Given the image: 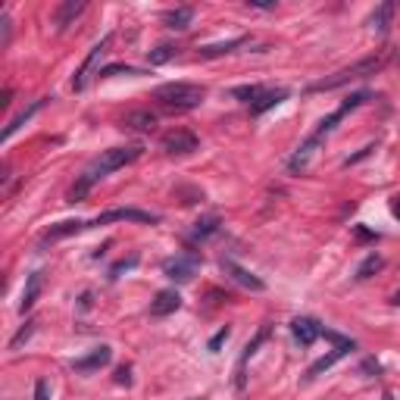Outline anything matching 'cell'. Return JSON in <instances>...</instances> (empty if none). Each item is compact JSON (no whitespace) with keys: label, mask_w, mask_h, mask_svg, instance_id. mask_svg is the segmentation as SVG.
Segmentation results:
<instances>
[{"label":"cell","mask_w":400,"mask_h":400,"mask_svg":"<svg viewBox=\"0 0 400 400\" xmlns=\"http://www.w3.org/2000/svg\"><path fill=\"white\" fill-rule=\"evenodd\" d=\"M141 153H144V144H141V141L125 144V148H110V150H103L97 159H91V163L85 166V172L78 176V182L69 188L66 200H69V203H78V200H85V197L91 194V188H94V185L100 182V178H106L110 172H116V169H122V166L135 163Z\"/></svg>","instance_id":"1"},{"label":"cell","mask_w":400,"mask_h":400,"mask_svg":"<svg viewBox=\"0 0 400 400\" xmlns=\"http://www.w3.org/2000/svg\"><path fill=\"white\" fill-rule=\"evenodd\" d=\"M369 97H372L369 91H357V94H350V97L344 100L341 106H338L335 113H329V116H325L322 122L316 125V131H313V135L306 138V141L300 144V148H297L294 153H291V159H288V169H291V172H300V169H306V163H310V157H313V153H316V148H319V144H322L325 138H329L331 131L338 129V122H341V119L348 116V113H353V110H357V106H363V103H366V100H369Z\"/></svg>","instance_id":"2"},{"label":"cell","mask_w":400,"mask_h":400,"mask_svg":"<svg viewBox=\"0 0 400 400\" xmlns=\"http://www.w3.org/2000/svg\"><path fill=\"white\" fill-rule=\"evenodd\" d=\"M385 63H388V50H378V53H372V57H363V59H357V63H350V66H344V69H338V72H331V76L313 82L306 91L344 88V85H350V82H359V78H369V76H376V72H382Z\"/></svg>","instance_id":"3"},{"label":"cell","mask_w":400,"mask_h":400,"mask_svg":"<svg viewBox=\"0 0 400 400\" xmlns=\"http://www.w3.org/2000/svg\"><path fill=\"white\" fill-rule=\"evenodd\" d=\"M206 97V88L203 85H194V82H169V85H159L153 91V100H157L163 110L169 113H188V110H197Z\"/></svg>","instance_id":"4"},{"label":"cell","mask_w":400,"mask_h":400,"mask_svg":"<svg viewBox=\"0 0 400 400\" xmlns=\"http://www.w3.org/2000/svg\"><path fill=\"white\" fill-rule=\"evenodd\" d=\"M110 222H141V225H157L159 216H153L148 210H138V206H116V210H106L100 216L88 219V229H97V225H110Z\"/></svg>","instance_id":"5"},{"label":"cell","mask_w":400,"mask_h":400,"mask_svg":"<svg viewBox=\"0 0 400 400\" xmlns=\"http://www.w3.org/2000/svg\"><path fill=\"white\" fill-rule=\"evenodd\" d=\"M269 335H272V325H269V322H263V325L257 329V335H253L250 341L244 344L241 357H238V366H235V388H238V391L248 388V363L253 359V353H257L266 341H269Z\"/></svg>","instance_id":"6"},{"label":"cell","mask_w":400,"mask_h":400,"mask_svg":"<svg viewBox=\"0 0 400 400\" xmlns=\"http://www.w3.org/2000/svg\"><path fill=\"white\" fill-rule=\"evenodd\" d=\"M197 269H200V257H197L194 250L178 253V257L163 259V276H166V278H172V282H178V285L191 282V278L197 276Z\"/></svg>","instance_id":"7"},{"label":"cell","mask_w":400,"mask_h":400,"mask_svg":"<svg viewBox=\"0 0 400 400\" xmlns=\"http://www.w3.org/2000/svg\"><path fill=\"white\" fill-rule=\"evenodd\" d=\"M159 148L169 153V157H188V153H194L200 148V141H197L194 131L172 129V131H166V135L159 138Z\"/></svg>","instance_id":"8"},{"label":"cell","mask_w":400,"mask_h":400,"mask_svg":"<svg viewBox=\"0 0 400 400\" xmlns=\"http://www.w3.org/2000/svg\"><path fill=\"white\" fill-rule=\"evenodd\" d=\"M110 44H113V35H103V38H100V41L94 44V48L88 50V57L82 59V66H78V69H76V76H72V91H85V88H88V78L94 76V66H97V59L103 57V50L110 48Z\"/></svg>","instance_id":"9"},{"label":"cell","mask_w":400,"mask_h":400,"mask_svg":"<svg viewBox=\"0 0 400 400\" xmlns=\"http://www.w3.org/2000/svg\"><path fill=\"white\" fill-rule=\"evenodd\" d=\"M322 322L313 316H297L291 319V335H294V341L300 344V348H313V344L322 338Z\"/></svg>","instance_id":"10"},{"label":"cell","mask_w":400,"mask_h":400,"mask_svg":"<svg viewBox=\"0 0 400 400\" xmlns=\"http://www.w3.org/2000/svg\"><path fill=\"white\" fill-rule=\"evenodd\" d=\"M85 229H88V219H66V222L50 225V229L44 231L41 238H38V250H44V248H48V244H53V241H63V238L78 235V231H85Z\"/></svg>","instance_id":"11"},{"label":"cell","mask_w":400,"mask_h":400,"mask_svg":"<svg viewBox=\"0 0 400 400\" xmlns=\"http://www.w3.org/2000/svg\"><path fill=\"white\" fill-rule=\"evenodd\" d=\"M350 350H357V341H350V338H344L341 344H335V350H331V353H325V357H319L316 363H313L310 369H306V378H310V382H313V378H319V376H322V372H329L331 366H335L341 357H348Z\"/></svg>","instance_id":"12"},{"label":"cell","mask_w":400,"mask_h":400,"mask_svg":"<svg viewBox=\"0 0 400 400\" xmlns=\"http://www.w3.org/2000/svg\"><path fill=\"white\" fill-rule=\"evenodd\" d=\"M110 359H113V348H110V344H100V348H94L91 353H85V357L72 359V369L82 372V376H88V372L103 369V366L110 363Z\"/></svg>","instance_id":"13"},{"label":"cell","mask_w":400,"mask_h":400,"mask_svg":"<svg viewBox=\"0 0 400 400\" xmlns=\"http://www.w3.org/2000/svg\"><path fill=\"white\" fill-rule=\"evenodd\" d=\"M222 272L231 278V282H238L241 288H248V291H257V294H259V291H266V282H263V278L253 276V272L244 269V266H238L235 259H222Z\"/></svg>","instance_id":"14"},{"label":"cell","mask_w":400,"mask_h":400,"mask_svg":"<svg viewBox=\"0 0 400 400\" xmlns=\"http://www.w3.org/2000/svg\"><path fill=\"white\" fill-rule=\"evenodd\" d=\"M85 10H88L85 0H63V3L53 10V25H57V31H66L69 25H76V19L82 16Z\"/></svg>","instance_id":"15"},{"label":"cell","mask_w":400,"mask_h":400,"mask_svg":"<svg viewBox=\"0 0 400 400\" xmlns=\"http://www.w3.org/2000/svg\"><path fill=\"white\" fill-rule=\"evenodd\" d=\"M248 44H250V35H238V38H229V41L206 44V48L197 50V57L200 59H219V57H225V53H235V50L248 48Z\"/></svg>","instance_id":"16"},{"label":"cell","mask_w":400,"mask_h":400,"mask_svg":"<svg viewBox=\"0 0 400 400\" xmlns=\"http://www.w3.org/2000/svg\"><path fill=\"white\" fill-rule=\"evenodd\" d=\"M41 291H44V272H38V269L29 272V278H25V288H22V300H19V313H22V316L38 303Z\"/></svg>","instance_id":"17"},{"label":"cell","mask_w":400,"mask_h":400,"mask_svg":"<svg viewBox=\"0 0 400 400\" xmlns=\"http://www.w3.org/2000/svg\"><path fill=\"white\" fill-rule=\"evenodd\" d=\"M182 306V297H178L176 288H166V291H157V297L150 300V316L163 319V316H172V313Z\"/></svg>","instance_id":"18"},{"label":"cell","mask_w":400,"mask_h":400,"mask_svg":"<svg viewBox=\"0 0 400 400\" xmlns=\"http://www.w3.org/2000/svg\"><path fill=\"white\" fill-rule=\"evenodd\" d=\"M288 97H291V91H288V88H266L263 94H259V97L250 103V116H263L266 110L278 106L282 100H288Z\"/></svg>","instance_id":"19"},{"label":"cell","mask_w":400,"mask_h":400,"mask_svg":"<svg viewBox=\"0 0 400 400\" xmlns=\"http://www.w3.org/2000/svg\"><path fill=\"white\" fill-rule=\"evenodd\" d=\"M222 229V216H216V213H206V216H200L197 222H194V229H191V235H188V241H206V238H213L216 231Z\"/></svg>","instance_id":"20"},{"label":"cell","mask_w":400,"mask_h":400,"mask_svg":"<svg viewBox=\"0 0 400 400\" xmlns=\"http://www.w3.org/2000/svg\"><path fill=\"white\" fill-rule=\"evenodd\" d=\"M157 122L159 119L153 110H131L122 116V129H131V131H153Z\"/></svg>","instance_id":"21"},{"label":"cell","mask_w":400,"mask_h":400,"mask_svg":"<svg viewBox=\"0 0 400 400\" xmlns=\"http://www.w3.org/2000/svg\"><path fill=\"white\" fill-rule=\"evenodd\" d=\"M48 100H50V97H41V100H31V103H29V106H25V110H22V113H16V116H13V119H10V122H6V129H3V135H0V138H3V141H10V138H13V135H16V131H19V129H22V125H25V122H29V119H31V116H35V113H38V110H44V103H48Z\"/></svg>","instance_id":"22"},{"label":"cell","mask_w":400,"mask_h":400,"mask_svg":"<svg viewBox=\"0 0 400 400\" xmlns=\"http://www.w3.org/2000/svg\"><path fill=\"white\" fill-rule=\"evenodd\" d=\"M163 25L172 31H185L191 22H194V6H172V10H166L163 16Z\"/></svg>","instance_id":"23"},{"label":"cell","mask_w":400,"mask_h":400,"mask_svg":"<svg viewBox=\"0 0 400 400\" xmlns=\"http://www.w3.org/2000/svg\"><path fill=\"white\" fill-rule=\"evenodd\" d=\"M394 13H397V3H394V0H385L382 6H376V13H372L369 25L385 35V31H388V25H391V19H394Z\"/></svg>","instance_id":"24"},{"label":"cell","mask_w":400,"mask_h":400,"mask_svg":"<svg viewBox=\"0 0 400 400\" xmlns=\"http://www.w3.org/2000/svg\"><path fill=\"white\" fill-rule=\"evenodd\" d=\"M176 57H178L176 44H157L153 50H148V63L150 66H166L169 59H176Z\"/></svg>","instance_id":"25"},{"label":"cell","mask_w":400,"mask_h":400,"mask_svg":"<svg viewBox=\"0 0 400 400\" xmlns=\"http://www.w3.org/2000/svg\"><path fill=\"white\" fill-rule=\"evenodd\" d=\"M382 266H385V259L378 257V253H369V257L357 266V278H359V282H366V278H372L376 272H382Z\"/></svg>","instance_id":"26"},{"label":"cell","mask_w":400,"mask_h":400,"mask_svg":"<svg viewBox=\"0 0 400 400\" xmlns=\"http://www.w3.org/2000/svg\"><path fill=\"white\" fill-rule=\"evenodd\" d=\"M100 78H113V76H141V69L138 66H129V63H110L103 66V69H97Z\"/></svg>","instance_id":"27"},{"label":"cell","mask_w":400,"mask_h":400,"mask_svg":"<svg viewBox=\"0 0 400 400\" xmlns=\"http://www.w3.org/2000/svg\"><path fill=\"white\" fill-rule=\"evenodd\" d=\"M263 85H238V88H231V97H238V100H241V103H253V100H257L259 94H263Z\"/></svg>","instance_id":"28"},{"label":"cell","mask_w":400,"mask_h":400,"mask_svg":"<svg viewBox=\"0 0 400 400\" xmlns=\"http://www.w3.org/2000/svg\"><path fill=\"white\" fill-rule=\"evenodd\" d=\"M31 335H35V322H31V319H29V322H25L22 329H19L16 335H13V341H10V350H19V348H22L25 341H29Z\"/></svg>","instance_id":"29"},{"label":"cell","mask_w":400,"mask_h":400,"mask_svg":"<svg viewBox=\"0 0 400 400\" xmlns=\"http://www.w3.org/2000/svg\"><path fill=\"white\" fill-rule=\"evenodd\" d=\"M135 266H138V257H135V253H131L129 259H119V263H116V266H113V269H110V282H116V278L122 276V272L135 269Z\"/></svg>","instance_id":"30"},{"label":"cell","mask_w":400,"mask_h":400,"mask_svg":"<svg viewBox=\"0 0 400 400\" xmlns=\"http://www.w3.org/2000/svg\"><path fill=\"white\" fill-rule=\"evenodd\" d=\"M229 335H231V329H229V325H222V329H219L216 335L210 338V344H206V350H210V353H219V348H222V344L229 341Z\"/></svg>","instance_id":"31"},{"label":"cell","mask_w":400,"mask_h":400,"mask_svg":"<svg viewBox=\"0 0 400 400\" xmlns=\"http://www.w3.org/2000/svg\"><path fill=\"white\" fill-rule=\"evenodd\" d=\"M35 400H50V382L48 378H38L35 382Z\"/></svg>","instance_id":"32"},{"label":"cell","mask_w":400,"mask_h":400,"mask_svg":"<svg viewBox=\"0 0 400 400\" xmlns=\"http://www.w3.org/2000/svg\"><path fill=\"white\" fill-rule=\"evenodd\" d=\"M116 385H125V388H129L131 385V366H119L116 369Z\"/></svg>","instance_id":"33"},{"label":"cell","mask_w":400,"mask_h":400,"mask_svg":"<svg viewBox=\"0 0 400 400\" xmlns=\"http://www.w3.org/2000/svg\"><path fill=\"white\" fill-rule=\"evenodd\" d=\"M248 6L250 10H276V0H248Z\"/></svg>","instance_id":"34"},{"label":"cell","mask_w":400,"mask_h":400,"mask_svg":"<svg viewBox=\"0 0 400 400\" xmlns=\"http://www.w3.org/2000/svg\"><path fill=\"white\" fill-rule=\"evenodd\" d=\"M372 150H376V144H369V148H363V150H359V153H353L350 159H344V166H353V163H359V159H366V157H369Z\"/></svg>","instance_id":"35"},{"label":"cell","mask_w":400,"mask_h":400,"mask_svg":"<svg viewBox=\"0 0 400 400\" xmlns=\"http://www.w3.org/2000/svg\"><path fill=\"white\" fill-rule=\"evenodd\" d=\"M391 216H394V219H400V194H397L394 200H391Z\"/></svg>","instance_id":"36"},{"label":"cell","mask_w":400,"mask_h":400,"mask_svg":"<svg viewBox=\"0 0 400 400\" xmlns=\"http://www.w3.org/2000/svg\"><path fill=\"white\" fill-rule=\"evenodd\" d=\"M13 100V88H3V97H0V106H10Z\"/></svg>","instance_id":"37"},{"label":"cell","mask_w":400,"mask_h":400,"mask_svg":"<svg viewBox=\"0 0 400 400\" xmlns=\"http://www.w3.org/2000/svg\"><path fill=\"white\" fill-rule=\"evenodd\" d=\"M363 372H378V363H376V359H366V363H363Z\"/></svg>","instance_id":"38"},{"label":"cell","mask_w":400,"mask_h":400,"mask_svg":"<svg viewBox=\"0 0 400 400\" xmlns=\"http://www.w3.org/2000/svg\"><path fill=\"white\" fill-rule=\"evenodd\" d=\"M357 235L366 238V241H376V235H372V231H366V229H359V225H357Z\"/></svg>","instance_id":"39"},{"label":"cell","mask_w":400,"mask_h":400,"mask_svg":"<svg viewBox=\"0 0 400 400\" xmlns=\"http://www.w3.org/2000/svg\"><path fill=\"white\" fill-rule=\"evenodd\" d=\"M391 303L400 306V291H394V294H391Z\"/></svg>","instance_id":"40"}]
</instances>
